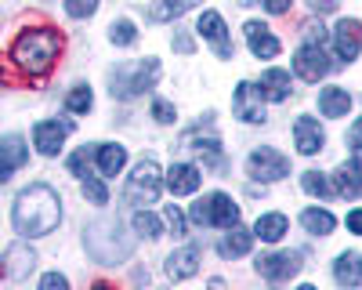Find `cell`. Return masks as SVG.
Masks as SVG:
<instances>
[{"label": "cell", "mask_w": 362, "mask_h": 290, "mask_svg": "<svg viewBox=\"0 0 362 290\" xmlns=\"http://www.w3.org/2000/svg\"><path fill=\"white\" fill-rule=\"evenodd\" d=\"M58 221H62V199H58V192L51 185L37 182L18 192L15 207H11V225L18 236H25V240L51 236Z\"/></svg>", "instance_id": "6da1fadb"}, {"label": "cell", "mask_w": 362, "mask_h": 290, "mask_svg": "<svg viewBox=\"0 0 362 290\" xmlns=\"http://www.w3.org/2000/svg\"><path fill=\"white\" fill-rule=\"evenodd\" d=\"M58 51H62V33H58V29H51V25L22 29L18 40L11 44L15 66L25 69L29 76H44V73H51V66L58 62Z\"/></svg>", "instance_id": "7a4b0ae2"}, {"label": "cell", "mask_w": 362, "mask_h": 290, "mask_svg": "<svg viewBox=\"0 0 362 290\" xmlns=\"http://www.w3.org/2000/svg\"><path fill=\"white\" fill-rule=\"evenodd\" d=\"M83 240H87V250L95 261H102V265H116V261H124L131 250H134V240L124 236V228H119V218H95L87 225L83 232Z\"/></svg>", "instance_id": "3957f363"}, {"label": "cell", "mask_w": 362, "mask_h": 290, "mask_svg": "<svg viewBox=\"0 0 362 290\" xmlns=\"http://www.w3.org/2000/svg\"><path fill=\"white\" fill-rule=\"evenodd\" d=\"M160 76V58H141V62H131V66H119L112 73V87H109V95L119 98V102H131L138 95H145L148 87L156 83Z\"/></svg>", "instance_id": "277c9868"}, {"label": "cell", "mask_w": 362, "mask_h": 290, "mask_svg": "<svg viewBox=\"0 0 362 290\" xmlns=\"http://www.w3.org/2000/svg\"><path fill=\"white\" fill-rule=\"evenodd\" d=\"M189 214H192L196 225H214V228L239 225V207L232 203V196H225V192H210V196L196 199Z\"/></svg>", "instance_id": "5b68a950"}, {"label": "cell", "mask_w": 362, "mask_h": 290, "mask_svg": "<svg viewBox=\"0 0 362 290\" xmlns=\"http://www.w3.org/2000/svg\"><path fill=\"white\" fill-rule=\"evenodd\" d=\"M160 189H163V174L156 167V160H141L134 167V174L127 178V189H124V199L141 207V203H156L160 199Z\"/></svg>", "instance_id": "8992f818"}, {"label": "cell", "mask_w": 362, "mask_h": 290, "mask_svg": "<svg viewBox=\"0 0 362 290\" xmlns=\"http://www.w3.org/2000/svg\"><path fill=\"white\" fill-rule=\"evenodd\" d=\"M247 174L254 182H279L290 174V160L276 149H268V145H261V149H254L247 156Z\"/></svg>", "instance_id": "52a82bcc"}, {"label": "cell", "mask_w": 362, "mask_h": 290, "mask_svg": "<svg viewBox=\"0 0 362 290\" xmlns=\"http://www.w3.org/2000/svg\"><path fill=\"white\" fill-rule=\"evenodd\" d=\"M300 265H305V261H300V250H276V254H264L257 261V272L268 283H286L300 272Z\"/></svg>", "instance_id": "ba28073f"}, {"label": "cell", "mask_w": 362, "mask_h": 290, "mask_svg": "<svg viewBox=\"0 0 362 290\" xmlns=\"http://www.w3.org/2000/svg\"><path fill=\"white\" fill-rule=\"evenodd\" d=\"M329 69H334V62L326 58L322 44H305V47H297V54H293V73H297L300 80L319 83Z\"/></svg>", "instance_id": "9c48e42d"}, {"label": "cell", "mask_w": 362, "mask_h": 290, "mask_svg": "<svg viewBox=\"0 0 362 290\" xmlns=\"http://www.w3.org/2000/svg\"><path fill=\"white\" fill-rule=\"evenodd\" d=\"M196 33L203 40H210V47L218 51V58H232V37H228V25L218 11H203L196 22Z\"/></svg>", "instance_id": "30bf717a"}, {"label": "cell", "mask_w": 362, "mask_h": 290, "mask_svg": "<svg viewBox=\"0 0 362 290\" xmlns=\"http://www.w3.org/2000/svg\"><path fill=\"white\" fill-rule=\"evenodd\" d=\"M232 105H235V116H239V120H247V124H264V98H261V91H257V83H250V80L239 83Z\"/></svg>", "instance_id": "8fae6325"}, {"label": "cell", "mask_w": 362, "mask_h": 290, "mask_svg": "<svg viewBox=\"0 0 362 290\" xmlns=\"http://www.w3.org/2000/svg\"><path fill=\"white\" fill-rule=\"evenodd\" d=\"M33 265H37L33 247H29V243H11L4 250V261H0V276L18 283V279H25L29 272H33Z\"/></svg>", "instance_id": "7c38bea8"}, {"label": "cell", "mask_w": 362, "mask_h": 290, "mask_svg": "<svg viewBox=\"0 0 362 290\" xmlns=\"http://www.w3.org/2000/svg\"><path fill=\"white\" fill-rule=\"evenodd\" d=\"M69 131H73V124L40 120V124L33 127V145H37V153H40V156H58V153H62V141H66Z\"/></svg>", "instance_id": "4fadbf2b"}, {"label": "cell", "mask_w": 362, "mask_h": 290, "mask_svg": "<svg viewBox=\"0 0 362 290\" xmlns=\"http://www.w3.org/2000/svg\"><path fill=\"white\" fill-rule=\"evenodd\" d=\"M334 47H337V58H344V62H355L358 51H362V22L341 18L337 29H334Z\"/></svg>", "instance_id": "5bb4252c"}, {"label": "cell", "mask_w": 362, "mask_h": 290, "mask_svg": "<svg viewBox=\"0 0 362 290\" xmlns=\"http://www.w3.org/2000/svg\"><path fill=\"white\" fill-rule=\"evenodd\" d=\"M181 149L196 153V160L210 170H221L225 167V156H221V141L218 138H203V134H185L181 138Z\"/></svg>", "instance_id": "9a60e30c"}, {"label": "cell", "mask_w": 362, "mask_h": 290, "mask_svg": "<svg viewBox=\"0 0 362 290\" xmlns=\"http://www.w3.org/2000/svg\"><path fill=\"white\" fill-rule=\"evenodd\" d=\"M293 141H297V153H300V156H315V153L322 149L326 134H322L319 120H312V116H300V120L293 124Z\"/></svg>", "instance_id": "2e32d148"}, {"label": "cell", "mask_w": 362, "mask_h": 290, "mask_svg": "<svg viewBox=\"0 0 362 290\" xmlns=\"http://www.w3.org/2000/svg\"><path fill=\"white\" fill-rule=\"evenodd\" d=\"M199 182H203V174H199L196 163H174V167L167 170V189H170L174 196H189V192H196Z\"/></svg>", "instance_id": "e0dca14e"}, {"label": "cell", "mask_w": 362, "mask_h": 290, "mask_svg": "<svg viewBox=\"0 0 362 290\" xmlns=\"http://www.w3.org/2000/svg\"><path fill=\"white\" fill-rule=\"evenodd\" d=\"M196 272H199V247H181V250H174V254L167 257V276H170L174 283L189 279V276H196Z\"/></svg>", "instance_id": "ac0fdd59"}, {"label": "cell", "mask_w": 362, "mask_h": 290, "mask_svg": "<svg viewBox=\"0 0 362 290\" xmlns=\"http://www.w3.org/2000/svg\"><path fill=\"white\" fill-rule=\"evenodd\" d=\"M334 279H337L344 290H355V286H362V254H355V250H344V254L334 261Z\"/></svg>", "instance_id": "d6986e66"}, {"label": "cell", "mask_w": 362, "mask_h": 290, "mask_svg": "<svg viewBox=\"0 0 362 290\" xmlns=\"http://www.w3.org/2000/svg\"><path fill=\"white\" fill-rule=\"evenodd\" d=\"M247 44H250L254 58H276L279 54V40L268 33L264 22H247Z\"/></svg>", "instance_id": "ffe728a7"}, {"label": "cell", "mask_w": 362, "mask_h": 290, "mask_svg": "<svg viewBox=\"0 0 362 290\" xmlns=\"http://www.w3.org/2000/svg\"><path fill=\"white\" fill-rule=\"evenodd\" d=\"M257 91L268 102H286L290 98V73L286 69H268L261 76V83H257Z\"/></svg>", "instance_id": "44dd1931"}, {"label": "cell", "mask_w": 362, "mask_h": 290, "mask_svg": "<svg viewBox=\"0 0 362 290\" xmlns=\"http://www.w3.org/2000/svg\"><path fill=\"white\" fill-rule=\"evenodd\" d=\"M250 247H254V232L232 225L221 236V243H218V254L221 257H243V254H250Z\"/></svg>", "instance_id": "7402d4cb"}, {"label": "cell", "mask_w": 362, "mask_h": 290, "mask_svg": "<svg viewBox=\"0 0 362 290\" xmlns=\"http://www.w3.org/2000/svg\"><path fill=\"white\" fill-rule=\"evenodd\" d=\"M95 160H98V174L102 178H116L127 163V149L124 145H98L95 149Z\"/></svg>", "instance_id": "603a6c76"}, {"label": "cell", "mask_w": 362, "mask_h": 290, "mask_svg": "<svg viewBox=\"0 0 362 290\" xmlns=\"http://www.w3.org/2000/svg\"><path fill=\"white\" fill-rule=\"evenodd\" d=\"M290 232V221L286 214H261L257 225H254V240H264V243H279Z\"/></svg>", "instance_id": "cb8c5ba5"}, {"label": "cell", "mask_w": 362, "mask_h": 290, "mask_svg": "<svg viewBox=\"0 0 362 290\" xmlns=\"http://www.w3.org/2000/svg\"><path fill=\"white\" fill-rule=\"evenodd\" d=\"M351 109V95L344 87H322L319 91V112L322 116H348Z\"/></svg>", "instance_id": "d4e9b609"}, {"label": "cell", "mask_w": 362, "mask_h": 290, "mask_svg": "<svg viewBox=\"0 0 362 290\" xmlns=\"http://www.w3.org/2000/svg\"><path fill=\"white\" fill-rule=\"evenodd\" d=\"M334 192H341V196H358L362 192V163L358 160L341 163V170L334 174Z\"/></svg>", "instance_id": "484cf974"}, {"label": "cell", "mask_w": 362, "mask_h": 290, "mask_svg": "<svg viewBox=\"0 0 362 290\" xmlns=\"http://www.w3.org/2000/svg\"><path fill=\"white\" fill-rule=\"evenodd\" d=\"M196 4H199V0H156V4L148 8V18H153V22H174L185 11H192Z\"/></svg>", "instance_id": "4316f807"}, {"label": "cell", "mask_w": 362, "mask_h": 290, "mask_svg": "<svg viewBox=\"0 0 362 290\" xmlns=\"http://www.w3.org/2000/svg\"><path fill=\"white\" fill-rule=\"evenodd\" d=\"M300 225H305L312 236H329V232H334V214L329 211H322V207H308L305 214H300Z\"/></svg>", "instance_id": "83f0119b"}, {"label": "cell", "mask_w": 362, "mask_h": 290, "mask_svg": "<svg viewBox=\"0 0 362 290\" xmlns=\"http://www.w3.org/2000/svg\"><path fill=\"white\" fill-rule=\"evenodd\" d=\"M0 156H4L15 170L18 167H25V160H29V149H25V141L18 138V134H8L4 141H0Z\"/></svg>", "instance_id": "f1b7e54d"}, {"label": "cell", "mask_w": 362, "mask_h": 290, "mask_svg": "<svg viewBox=\"0 0 362 290\" xmlns=\"http://www.w3.org/2000/svg\"><path fill=\"white\" fill-rule=\"evenodd\" d=\"M134 232L145 240H160L163 236V221L156 214H148V211H134Z\"/></svg>", "instance_id": "f546056e"}, {"label": "cell", "mask_w": 362, "mask_h": 290, "mask_svg": "<svg viewBox=\"0 0 362 290\" xmlns=\"http://www.w3.org/2000/svg\"><path fill=\"white\" fill-rule=\"evenodd\" d=\"M109 40H112V44H119V47H131V44L138 40L134 22H131V18H116V22L109 25Z\"/></svg>", "instance_id": "4dcf8cb0"}, {"label": "cell", "mask_w": 362, "mask_h": 290, "mask_svg": "<svg viewBox=\"0 0 362 290\" xmlns=\"http://www.w3.org/2000/svg\"><path fill=\"white\" fill-rule=\"evenodd\" d=\"M90 102H95V95H90V87H87V83L73 87V91L66 95V109H69V112H87Z\"/></svg>", "instance_id": "1f68e13d"}, {"label": "cell", "mask_w": 362, "mask_h": 290, "mask_svg": "<svg viewBox=\"0 0 362 290\" xmlns=\"http://www.w3.org/2000/svg\"><path fill=\"white\" fill-rule=\"evenodd\" d=\"M300 185H305V192H312V196H334V185H329L326 174H319V170H305Z\"/></svg>", "instance_id": "d6a6232c"}, {"label": "cell", "mask_w": 362, "mask_h": 290, "mask_svg": "<svg viewBox=\"0 0 362 290\" xmlns=\"http://www.w3.org/2000/svg\"><path fill=\"white\" fill-rule=\"evenodd\" d=\"M83 196H87L90 203H98V207H105V203H109V189H105V182H102V178H90V174L83 178Z\"/></svg>", "instance_id": "836d02e7"}, {"label": "cell", "mask_w": 362, "mask_h": 290, "mask_svg": "<svg viewBox=\"0 0 362 290\" xmlns=\"http://www.w3.org/2000/svg\"><path fill=\"white\" fill-rule=\"evenodd\" d=\"M98 11V0H66V15L69 18H87Z\"/></svg>", "instance_id": "e575fe53"}, {"label": "cell", "mask_w": 362, "mask_h": 290, "mask_svg": "<svg viewBox=\"0 0 362 290\" xmlns=\"http://www.w3.org/2000/svg\"><path fill=\"white\" fill-rule=\"evenodd\" d=\"M163 218H167V225H170V232H174V236H185V214H181V211L174 207V203H167Z\"/></svg>", "instance_id": "d590c367"}, {"label": "cell", "mask_w": 362, "mask_h": 290, "mask_svg": "<svg viewBox=\"0 0 362 290\" xmlns=\"http://www.w3.org/2000/svg\"><path fill=\"white\" fill-rule=\"evenodd\" d=\"M37 290H69V279H66L62 272H47V276L40 279Z\"/></svg>", "instance_id": "8d00e7d4"}, {"label": "cell", "mask_w": 362, "mask_h": 290, "mask_svg": "<svg viewBox=\"0 0 362 290\" xmlns=\"http://www.w3.org/2000/svg\"><path fill=\"white\" fill-rule=\"evenodd\" d=\"M87 160H90V153H87V149H80V153H73V156H69V170L76 174V178H87Z\"/></svg>", "instance_id": "74e56055"}, {"label": "cell", "mask_w": 362, "mask_h": 290, "mask_svg": "<svg viewBox=\"0 0 362 290\" xmlns=\"http://www.w3.org/2000/svg\"><path fill=\"white\" fill-rule=\"evenodd\" d=\"M153 116H156L160 124H170V120H174V105L163 102V98H156V102H153Z\"/></svg>", "instance_id": "f35d334b"}, {"label": "cell", "mask_w": 362, "mask_h": 290, "mask_svg": "<svg viewBox=\"0 0 362 290\" xmlns=\"http://www.w3.org/2000/svg\"><path fill=\"white\" fill-rule=\"evenodd\" d=\"M348 141H351V149H362V116L351 124V131H348Z\"/></svg>", "instance_id": "ab89813d"}, {"label": "cell", "mask_w": 362, "mask_h": 290, "mask_svg": "<svg viewBox=\"0 0 362 290\" xmlns=\"http://www.w3.org/2000/svg\"><path fill=\"white\" fill-rule=\"evenodd\" d=\"M290 4H293V0H264V8H268L272 15H286Z\"/></svg>", "instance_id": "60d3db41"}, {"label": "cell", "mask_w": 362, "mask_h": 290, "mask_svg": "<svg viewBox=\"0 0 362 290\" xmlns=\"http://www.w3.org/2000/svg\"><path fill=\"white\" fill-rule=\"evenodd\" d=\"M305 33H308V44H322L326 40V29L322 25H305Z\"/></svg>", "instance_id": "b9f144b4"}, {"label": "cell", "mask_w": 362, "mask_h": 290, "mask_svg": "<svg viewBox=\"0 0 362 290\" xmlns=\"http://www.w3.org/2000/svg\"><path fill=\"white\" fill-rule=\"evenodd\" d=\"M308 4H312V11L326 15V11H334V8H337V0H308Z\"/></svg>", "instance_id": "7bdbcfd3"}, {"label": "cell", "mask_w": 362, "mask_h": 290, "mask_svg": "<svg viewBox=\"0 0 362 290\" xmlns=\"http://www.w3.org/2000/svg\"><path fill=\"white\" fill-rule=\"evenodd\" d=\"M348 228L355 232V236H362V211H351L348 214Z\"/></svg>", "instance_id": "ee69618b"}, {"label": "cell", "mask_w": 362, "mask_h": 290, "mask_svg": "<svg viewBox=\"0 0 362 290\" xmlns=\"http://www.w3.org/2000/svg\"><path fill=\"white\" fill-rule=\"evenodd\" d=\"M174 47H177L181 54H192V40H189L185 33H177V37H174Z\"/></svg>", "instance_id": "f6af8a7d"}, {"label": "cell", "mask_w": 362, "mask_h": 290, "mask_svg": "<svg viewBox=\"0 0 362 290\" xmlns=\"http://www.w3.org/2000/svg\"><path fill=\"white\" fill-rule=\"evenodd\" d=\"M11 170H15V167H11L4 156H0V185H8V182H11Z\"/></svg>", "instance_id": "bcb514c9"}, {"label": "cell", "mask_w": 362, "mask_h": 290, "mask_svg": "<svg viewBox=\"0 0 362 290\" xmlns=\"http://www.w3.org/2000/svg\"><path fill=\"white\" fill-rule=\"evenodd\" d=\"M90 290H116V286H112V283H95Z\"/></svg>", "instance_id": "7dc6e473"}, {"label": "cell", "mask_w": 362, "mask_h": 290, "mask_svg": "<svg viewBox=\"0 0 362 290\" xmlns=\"http://www.w3.org/2000/svg\"><path fill=\"white\" fill-rule=\"evenodd\" d=\"M297 290H319V286H312V283H305V286H297Z\"/></svg>", "instance_id": "c3c4849f"}]
</instances>
